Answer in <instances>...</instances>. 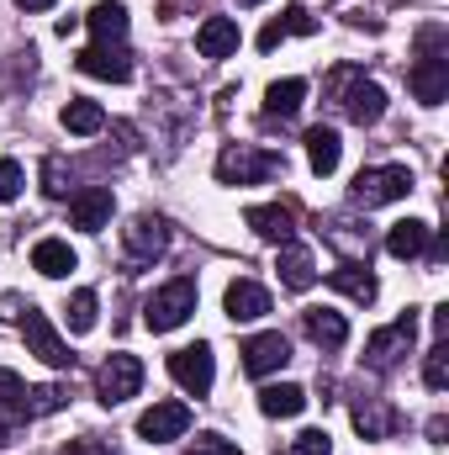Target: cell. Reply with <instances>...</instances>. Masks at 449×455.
Returning a JSON list of instances; mask_svg holds the SVG:
<instances>
[{
    "label": "cell",
    "instance_id": "cell-1",
    "mask_svg": "<svg viewBox=\"0 0 449 455\" xmlns=\"http://www.w3.org/2000/svg\"><path fill=\"white\" fill-rule=\"evenodd\" d=\"M328 91H334V101L343 107V116L359 122V127H370V122L386 116V91H381L375 80H365L359 69H349V64L328 75Z\"/></svg>",
    "mask_w": 449,
    "mask_h": 455
},
{
    "label": "cell",
    "instance_id": "cell-2",
    "mask_svg": "<svg viewBox=\"0 0 449 455\" xmlns=\"http://www.w3.org/2000/svg\"><path fill=\"white\" fill-rule=\"evenodd\" d=\"M413 96L423 101V107H439L449 96V53H445V27H429L423 32V53H418V64H413Z\"/></svg>",
    "mask_w": 449,
    "mask_h": 455
},
{
    "label": "cell",
    "instance_id": "cell-3",
    "mask_svg": "<svg viewBox=\"0 0 449 455\" xmlns=\"http://www.w3.org/2000/svg\"><path fill=\"white\" fill-rule=\"evenodd\" d=\"M191 313H196V281H191V275H180V281H169L164 291H154V297H148L143 323H148L154 334H169V329H180Z\"/></svg>",
    "mask_w": 449,
    "mask_h": 455
},
{
    "label": "cell",
    "instance_id": "cell-4",
    "mask_svg": "<svg viewBox=\"0 0 449 455\" xmlns=\"http://www.w3.org/2000/svg\"><path fill=\"white\" fill-rule=\"evenodd\" d=\"M413 191V170L407 164H381V170H359L354 175V202L359 207H386V202H402Z\"/></svg>",
    "mask_w": 449,
    "mask_h": 455
},
{
    "label": "cell",
    "instance_id": "cell-5",
    "mask_svg": "<svg viewBox=\"0 0 449 455\" xmlns=\"http://www.w3.org/2000/svg\"><path fill=\"white\" fill-rule=\"evenodd\" d=\"M286 170V159L280 154H259V148H227L223 159H217V180L223 186H259V180H270V175H280Z\"/></svg>",
    "mask_w": 449,
    "mask_h": 455
},
{
    "label": "cell",
    "instance_id": "cell-6",
    "mask_svg": "<svg viewBox=\"0 0 449 455\" xmlns=\"http://www.w3.org/2000/svg\"><path fill=\"white\" fill-rule=\"evenodd\" d=\"M169 376H175L191 397H207V392H212V381H217L212 349H207V344H185V349H175V355H169Z\"/></svg>",
    "mask_w": 449,
    "mask_h": 455
},
{
    "label": "cell",
    "instance_id": "cell-7",
    "mask_svg": "<svg viewBox=\"0 0 449 455\" xmlns=\"http://www.w3.org/2000/svg\"><path fill=\"white\" fill-rule=\"evenodd\" d=\"M138 387H143V365L132 360V355H112L101 371H96V397L116 408V403H127V397H138Z\"/></svg>",
    "mask_w": 449,
    "mask_h": 455
},
{
    "label": "cell",
    "instance_id": "cell-8",
    "mask_svg": "<svg viewBox=\"0 0 449 455\" xmlns=\"http://www.w3.org/2000/svg\"><path fill=\"white\" fill-rule=\"evenodd\" d=\"M21 339H27V349L43 360V365H53V371H64L75 355H69V344L59 339V329L48 323V313H37V307H27V318H21Z\"/></svg>",
    "mask_w": 449,
    "mask_h": 455
},
{
    "label": "cell",
    "instance_id": "cell-9",
    "mask_svg": "<svg viewBox=\"0 0 449 455\" xmlns=\"http://www.w3.org/2000/svg\"><path fill=\"white\" fill-rule=\"evenodd\" d=\"M413 334H418V318L413 313H402L391 329H381V334H370V344H365V360L375 365V371H391L407 349H413Z\"/></svg>",
    "mask_w": 449,
    "mask_h": 455
},
{
    "label": "cell",
    "instance_id": "cell-10",
    "mask_svg": "<svg viewBox=\"0 0 449 455\" xmlns=\"http://www.w3.org/2000/svg\"><path fill=\"white\" fill-rule=\"evenodd\" d=\"M122 243H127V259L132 265H154L169 249V228L159 223V218H132V223L122 228Z\"/></svg>",
    "mask_w": 449,
    "mask_h": 455
},
{
    "label": "cell",
    "instance_id": "cell-11",
    "mask_svg": "<svg viewBox=\"0 0 449 455\" xmlns=\"http://www.w3.org/2000/svg\"><path fill=\"white\" fill-rule=\"evenodd\" d=\"M191 429V408L185 403H154L143 419H138V435L148 440V445H164V440H180Z\"/></svg>",
    "mask_w": 449,
    "mask_h": 455
},
{
    "label": "cell",
    "instance_id": "cell-12",
    "mask_svg": "<svg viewBox=\"0 0 449 455\" xmlns=\"http://www.w3.org/2000/svg\"><path fill=\"white\" fill-rule=\"evenodd\" d=\"M112 186H85V191H75L69 196V223L85 228V233H101V228L112 223Z\"/></svg>",
    "mask_w": 449,
    "mask_h": 455
},
{
    "label": "cell",
    "instance_id": "cell-13",
    "mask_svg": "<svg viewBox=\"0 0 449 455\" xmlns=\"http://www.w3.org/2000/svg\"><path fill=\"white\" fill-rule=\"evenodd\" d=\"M286 360H291V339L286 334H254V339L243 344V371L248 376H270Z\"/></svg>",
    "mask_w": 449,
    "mask_h": 455
},
{
    "label": "cell",
    "instance_id": "cell-14",
    "mask_svg": "<svg viewBox=\"0 0 449 455\" xmlns=\"http://www.w3.org/2000/svg\"><path fill=\"white\" fill-rule=\"evenodd\" d=\"M75 64H80V75H91V80H116V85H122V80H132V59H127L122 48H112V43L85 48Z\"/></svg>",
    "mask_w": 449,
    "mask_h": 455
},
{
    "label": "cell",
    "instance_id": "cell-15",
    "mask_svg": "<svg viewBox=\"0 0 449 455\" xmlns=\"http://www.w3.org/2000/svg\"><path fill=\"white\" fill-rule=\"evenodd\" d=\"M223 307H227V318H232V323H254V318H264V313H270V291H264L259 281H232V286H227V297H223Z\"/></svg>",
    "mask_w": 449,
    "mask_h": 455
},
{
    "label": "cell",
    "instance_id": "cell-16",
    "mask_svg": "<svg viewBox=\"0 0 449 455\" xmlns=\"http://www.w3.org/2000/svg\"><path fill=\"white\" fill-rule=\"evenodd\" d=\"M196 53H201V59H227V53H238V21L207 16L201 32H196Z\"/></svg>",
    "mask_w": 449,
    "mask_h": 455
},
{
    "label": "cell",
    "instance_id": "cell-17",
    "mask_svg": "<svg viewBox=\"0 0 449 455\" xmlns=\"http://www.w3.org/2000/svg\"><path fill=\"white\" fill-rule=\"evenodd\" d=\"M248 228H254L259 238H270V243H291L296 212H291V207H248Z\"/></svg>",
    "mask_w": 449,
    "mask_h": 455
},
{
    "label": "cell",
    "instance_id": "cell-18",
    "mask_svg": "<svg viewBox=\"0 0 449 455\" xmlns=\"http://www.w3.org/2000/svg\"><path fill=\"white\" fill-rule=\"evenodd\" d=\"M80 259H75V249L64 243V238H43L37 249H32V270L37 275H48V281H59V275H69Z\"/></svg>",
    "mask_w": 449,
    "mask_h": 455
},
{
    "label": "cell",
    "instance_id": "cell-19",
    "mask_svg": "<svg viewBox=\"0 0 449 455\" xmlns=\"http://www.w3.org/2000/svg\"><path fill=\"white\" fill-rule=\"evenodd\" d=\"M280 281H286L291 291H307V286L318 281V265H312V254H307L302 243H280Z\"/></svg>",
    "mask_w": 449,
    "mask_h": 455
},
{
    "label": "cell",
    "instance_id": "cell-20",
    "mask_svg": "<svg viewBox=\"0 0 449 455\" xmlns=\"http://www.w3.org/2000/svg\"><path fill=\"white\" fill-rule=\"evenodd\" d=\"M307 408V392L302 387H291V381H280V387H264L259 392V413L264 419H296Z\"/></svg>",
    "mask_w": 449,
    "mask_h": 455
},
{
    "label": "cell",
    "instance_id": "cell-21",
    "mask_svg": "<svg viewBox=\"0 0 449 455\" xmlns=\"http://www.w3.org/2000/svg\"><path fill=\"white\" fill-rule=\"evenodd\" d=\"M0 413H5L11 424L32 419V387H27L16 371H5V365H0Z\"/></svg>",
    "mask_w": 449,
    "mask_h": 455
},
{
    "label": "cell",
    "instance_id": "cell-22",
    "mask_svg": "<svg viewBox=\"0 0 449 455\" xmlns=\"http://www.w3.org/2000/svg\"><path fill=\"white\" fill-rule=\"evenodd\" d=\"M386 249H391V259H418V254L429 249V223H418V218L391 223V233H386Z\"/></svg>",
    "mask_w": 449,
    "mask_h": 455
},
{
    "label": "cell",
    "instance_id": "cell-23",
    "mask_svg": "<svg viewBox=\"0 0 449 455\" xmlns=\"http://www.w3.org/2000/svg\"><path fill=\"white\" fill-rule=\"evenodd\" d=\"M307 32H318V21H312V16H307L302 5H291L286 16H275V21H270V27L259 32V48L270 53V48H275L280 37H307Z\"/></svg>",
    "mask_w": 449,
    "mask_h": 455
},
{
    "label": "cell",
    "instance_id": "cell-24",
    "mask_svg": "<svg viewBox=\"0 0 449 455\" xmlns=\"http://www.w3.org/2000/svg\"><path fill=\"white\" fill-rule=\"evenodd\" d=\"M85 21H91L96 43H122V37H127V5H122V0H101Z\"/></svg>",
    "mask_w": 449,
    "mask_h": 455
},
{
    "label": "cell",
    "instance_id": "cell-25",
    "mask_svg": "<svg viewBox=\"0 0 449 455\" xmlns=\"http://www.w3.org/2000/svg\"><path fill=\"white\" fill-rule=\"evenodd\" d=\"M328 281H334L343 297H354V302H375V275L365 265H354V259H343L338 270H328Z\"/></svg>",
    "mask_w": 449,
    "mask_h": 455
},
{
    "label": "cell",
    "instance_id": "cell-26",
    "mask_svg": "<svg viewBox=\"0 0 449 455\" xmlns=\"http://www.w3.org/2000/svg\"><path fill=\"white\" fill-rule=\"evenodd\" d=\"M307 334H312V344H323V349H343L349 323H343L338 313H328V307H312V313H307Z\"/></svg>",
    "mask_w": 449,
    "mask_h": 455
},
{
    "label": "cell",
    "instance_id": "cell-27",
    "mask_svg": "<svg viewBox=\"0 0 449 455\" xmlns=\"http://www.w3.org/2000/svg\"><path fill=\"white\" fill-rule=\"evenodd\" d=\"M307 159H312L318 175H334L338 170V132L334 127H312L307 132Z\"/></svg>",
    "mask_w": 449,
    "mask_h": 455
},
{
    "label": "cell",
    "instance_id": "cell-28",
    "mask_svg": "<svg viewBox=\"0 0 449 455\" xmlns=\"http://www.w3.org/2000/svg\"><path fill=\"white\" fill-rule=\"evenodd\" d=\"M302 96H307V80H275L270 91H264V112L270 116H291L302 107Z\"/></svg>",
    "mask_w": 449,
    "mask_h": 455
},
{
    "label": "cell",
    "instance_id": "cell-29",
    "mask_svg": "<svg viewBox=\"0 0 449 455\" xmlns=\"http://www.w3.org/2000/svg\"><path fill=\"white\" fill-rule=\"evenodd\" d=\"M59 122H64V132H80V138H85V132H101V127H106V112H101L96 101H69Z\"/></svg>",
    "mask_w": 449,
    "mask_h": 455
},
{
    "label": "cell",
    "instance_id": "cell-30",
    "mask_svg": "<svg viewBox=\"0 0 449 455\" xmlns=\"http://www.w3.org/2000/svg\"><path fill=\"white\" fill-rule=\"evenodd\" d=\"M96 307H101L96 291H75V297H69V329H75V334H91V329H96Z\"/></svg>",
    "mask_w": 449,
    "mask_h": 455
},
{
    "label": "cell",
    "instance_id": "cell-31",
    "mask_svg": "<svg viewBox=\"0 0 449 455\" xmlns=\"http://www.w3.org/2000/svg\"><path fill=\"white\" fill-rule=\"evenodd\" d=\"M423 381L434 387V392H445L449 387V344L439 339L434 349H429V365H423Z\"/></svg>",
    "mask_w": 449,
    "mask_h": 455
},
{
    "label": "cell",
    "instance_id": "cell-32",
    "mask_svg": "<svg viewBox=\"0 0 449 455\" xmlns=\"http://www.w3.org/2000/svg\"><path fill=\"white\" fill-rule=\"evenodd\" d=\"M354 424H359V435H365V440H375V435H386L397 419H391V413H381V408H370V403H359V408H354Z\"/></svg>",
    "mask_w": 449,
    "mask_h": 455
},
{
    "label": "cell",
    "instance_id": "cell-33",
    "mask_svg": "<svg viewBox=\"0 0 449 455\" xmlns=\"http://www.w3.org/2000/svg\"><path fill=\"white\" fill-rule=\"evenodd\" d=\"M280 455H334V445H328V435H323V429H307V435H296Z\"/></svg>",
    "mask_w": 449,
    "mask_h": 455
},
{
    "label": "cell",
    "instance_id": "cell-34",
    "mask_svg": "<svg viewBox=\"0 0 449 455\" xmlns=\"http://www.w3.org/2000/svg\"><path fill=\"white\" fill-rule=\"evenodd\" d=\"M16 196H21V164L0 159V202H16Z\"/></svg>",
    "mask_w": 449,
    "mask_h": 455
},
{
    "label": "cell",
    "instance_id": "cell-35",
    "mask_svg": "<svg viewBox=\"0 0 449 455\" xmlns=\"http://www.w3.org/2000/svg\"><path fill=\"white\" fill-rule=\"evenodd\" d=\"M185 455H232V440H223V435H201Z\"/></svg>",
    "mask_w": 449,
    "mask_h": 455
},
{
    "label": "cell",
    "instance_id": "cell-36",
    "mask_svg": "<svg viewBox=\"0 0 449 455\" xmlns=\"http://www.w3.org/2000/svg\"><path fill=\"white\" fill-rule=\"evenodd\" d=\"M43 180H48V186H43L48 196H64V191H69V186H64V164H59V159H48V164H43Z\"/></svg>",
    "mask_w": 449,
    "mask_h": 455
},
{
    "label": "cell",
    "instance_id": "cell-37",
    "mask_svg": "<svg viewBox=\"0 0 449 455\" xmlns=\"http://www.w3.org/2000/svg\"><path fill=\"white\" fill-rule=\"evenodd\" d=\"M64 455H112V451H106V445H91V440H69Z\"/></svg>",
    "mask_w": 449,
    "mask_h": 455
},
{
    "label": "cell",
    "instance_id": "cell-38",
    "mask_svg": "<svg viewBox=\"0 0 449 455\" xmlns=\"http://www.w3.org/2000/svg\"><path fill=\"white\" fill-rule=\"evenodd\" d=\"M16 5H21V11H48L53 0H16Z\"/></svg>",
    "mask_w": 449,
    "mask_h": 455
},
{
    "label": "cell",
    "instance_id": "cell-39",
    "mask_svg": "<svg viewBox=\"0 0 449 455\" xmlns=\"http://www.w3.org/2000/svg\"><path fill=\"white\" fill-rule=\"evenodd\" d=\"M238 5H259V0H238Z\"/></svg>",
    "mask_w": 449,
    "mask_h": 455
}]
</instances>
